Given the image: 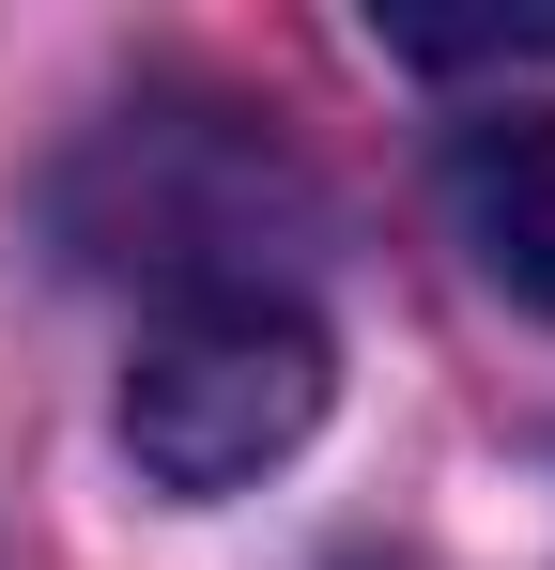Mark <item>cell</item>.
Here are the masks:
<instances>
[{
	"label": "cell",
	"instance_id": "1",
	"mask_svg": "<svg viewBox=\"0 0 555 570\" xmlns=\"http://www.w3.org/2000/svg\"><path fill=\"white\" fill-rule=\"evenodd\" d=\"M47 232H62V263H93V278L278 293L263 263H278V232H309V186H293V155H278L247 108H216V94H139V108H108L78 155H62Z\"/></svg>",
	"mask_w": 555,
	"mask_h": 570
},
{
	"label": "cell",
	"instance_id": "2",
	"mask_svg": "<svg viewBox=\"0 0 555 570\" xmlns=\"http://www.w3.org/2000/svg\"><path fill=\"white\" fill-rule=\"evenodd\" d=\"M324 416V324L293 293H171L124 371V448L155 493H247Z\"/></svg>",
	"mask_w": 555,
	"mask_h": 570
},
{
	"label": "cell",
	"instance_id": "3",
	"mask_svg": "<svg viewBox=\"0 0 555 570\" xmlns=\"http://www.w3.org/2000/svg\"><path fill=\"white\" fill-rule=\"evenodd\" d=\"M448 216L478 247V278L525 293L555 324V108H509V124H463L448 139Z\"/></svg>",
	"mask_w": 555,
	"mask_h": 570
},
{
	"label": "cell",
	"instance_id": "4",
	"mask_svg": "<svg viewBox=\"0 0 555 570\" xmlns=\"http://www.w3.org/2000/svg\"><path fill=\"white\" fill-rule=\"evenodd\" d=\"M386 62H432V78H463V62H555V16H386Z\"/></svg>",
	"mask_w": 555,
	"mask_h": 570
}]
</instances>
